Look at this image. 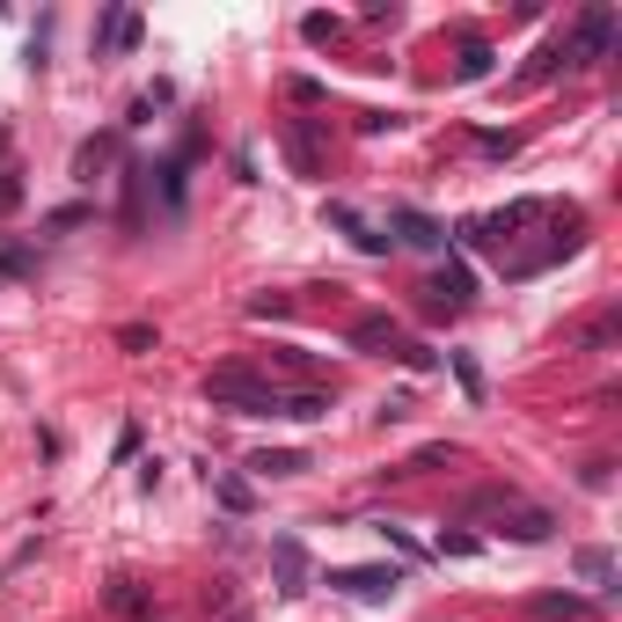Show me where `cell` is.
<instances>
[{
  "label": "cell",
  "mask_w": 622,
  "mask_h": 622,
  "mask_svg": "<svg viewBox=\"0 0 622 622\" xmlns=\"http://www.w3.org/2000/svg\"><path fill=\"white\" fill-rule=\"evenodd\" d=\"M447 366H455V382H461V396L469 403H483V366L469 360V352H447Z\"/></svg>",
  "instance_id": "cell-20"
},
{
  "label": "cell",
  "mask_w": 622,
  "mask_h": 622,
  "mask_svg": "<svg viewBox=\"0 0 622 622\" xmlns=\"http://www.w3.org/2000/svg\"><path fill=\"white\" fill-rule=\"evenodd\" d=\"M213 491H220V505H227V513H249V505H257V491H249L242 477H213Z\"/></svg>",
  "instance_id": "cell-22"
},
{
  "label": "cell",
  "mask_w": 622,
  "mask_h": 622,
  "mask_svg": "<svg viewBox=\"0 0 622 622\" xmlns=\"http://www.w3.org/2000/svg\"><path fill=\"white\" fill-rule=\"evenodd\" d=\"M301 37H308V45H330V37H337V15H308V23H301Z\"/></svg>",
  "instance_id": "cell-27"
},
{
  "label": "cell",
  "mask_w": 622,
  "mask_h": 622,
  "mask_svg": "<svg viewBox=\"0 0 622 622\" xmlns=\"http://www.w3.org/2000/svg\"><path fill=\"white\" fill-rule=\"evenodd\" d=\"M110 608L132 622H146V594H140V578H110Z\"/></svg>",
  "instance_id": "cell-18"
},
{
  "label": "cell",
  "mask_w": 622,
  "mask_h": 622,
  "mask_svg": "<svg viewBox=\"0 0 622 622\" xmlns=\"http://www.w3.org/2000/svg\"><path fill=\"white\" fill-rule=\"evenodd\" d=\"M461 513H469V520H483V513H491V520H498L491 535H505V542H550V535H556V513L527 505L513 483H491V491H477Z\"/></svg>",
  "instance_id": "cell-1"
},
{
  "label": "cell",
  "mask_w": 622,
  "mask_h": 622,
  "mask_svg": "<svg viewBox=\"0 0 622 622\" xmlns=\"http://www.w3.org/2000/svg\"><path fill=\"white\" fill-rule=\"evenodd\" d=\"M410 410H418V403H410V396H388V403H382V425H403Z\"/></svg>",
  "instance_id": "cell-31"
},
{
  "label": "cell",
  "mask_w": 622,
  "mask_h": 622,
  "mask_svg": "<svg viewBox=\"0 0 622 622\" xmlns=\"http://www.w3.org/2000/svg\"><path fill=\"white\" fill-rule=\"evenodd\" d=\"M322 586L344 594V600H366V608H388V600L403 594V572H396V564H330Z\"/></svg>",
  "instance_id": "cell-4"
},
{
  "label": "cell",
  "mask_w": 622,
  "mask_h": 622,
  "mask_svg": "<svg viewBox=\"0 0 622 622\" xmlns=\"http://www.w3.org/2000/svg\"><path fill=\"white\" fill-rule=\"evenodd\" d=\"M615 37H622V15L608 8V0H594V8H586V15L564 30V67H600Z\"/></svg>",
  "instance_id": "cell-3"
},
{
  "label": "cell",
  "mask_w": 622,
  "mask_h": 622,
  "mask_svg": "<svg viewBox=\"0 0 622 622\" xmlns=\"http://www.w3.org/2000/svg\"><path fill=\"white\" fill-rule=\"evenodd\" d=\"M388 227H396V242H410V249H447V227H439L432 213H418V206H396Z\"/></svg>",
  "instance_id": "cell-8"
},
{
  "label": "cell",
  "mask_w": 622,
  "mask_h": 622,
  "mask_svg": "<svg viewBox=\"0 0 622 622\" xmlns=\"http://www.w3.org/2000/svg\"><path fill=\"white\" fill-rule=\"evenodd\" d=\"M81 220H89V206H59V213H51L45 227H51V235H67V227H81Z\"/></svg>",
  "instance_id": "cell-29"
},
{
  "label": "cell",
  "mask_w": 622,
  "mask_h": 622,
  "mask_svg": "<svg viewBox=\"0 0 622 622\" xmlns=\"http://www.w3.org/2000/svg\"><path fill=\"white\" fill-rule=\"evenodd\" d=\"M146 344H154V330H146V322H125V330H118V352H146Z\"/></svg>",
  "instance_id": "cell-28"
},
{
  "label": "cell",
  "mask_w": 622,
  "mask_h": 622,
  "mask_svg": "<svg viewBox=\"0 0 622 622\" xmlns=\"http://www.w3.org/2000/svg\"><path fill=\"white\" fill-rule=\"evenodd\" d=\"M396 360L410 366V374H432V366H439V352H432V344H418V337H410L403 352H396Z\"/></svg>",
  "instance_id": "cell-24"
},
{
  "label": "cell",
  "mask_w": 622,
  "mask_h": 622,
  "mask_svg": "<svg viewBox=\"0 0 622 622\" xmlns=\"http://www.w3.org/2000/svg\"><path fill=\"white\" fill-rule=\"evenodd\" d=\"M432 293H439V308H469V301H477V271L455 257L447 271H439V279H432Z\"/></svg>",
  "instance_id": "cell-9"
},
{
  "label": "cell",
  "mask_w": 622,
  "mask_h": 622,
  "mask_svg": "<svg viewBox=\"0 0 622 622\" xmlns=\"http://www.w3.org/2000/svg\"><path fill=\"white\" fill-rule=\"evenodd\" d=\"M578 578L600 586V594H615V556H608V550H578Z\"/></svg>",
  "instance_id": "cell-15"
},
{
  "label": "cell",
  "mask_w": 622,
  "mask_h": 622,
  "mask_svg": "<svg viewBox=\"0 0 622 622\" xmlns=\"http://www.w3.org/2000/svg\"><path fill=\"white\" fill-rule=\"evenodd\" d=\"M206 403L235 410V418H286V388L263 382L257 366H213L206 374Z\"/></svg>",
  "instance_id": "cell-2"
},
{
  "label": "cell",
  "mask_w": 622,
  "mask_h": 622,
  "mask_svg": "<svg viewBox=\"0 0 622 622\" xmlns=\"http://www.w3.org/2000/svg\"><path fill=\"white\" fill-rule=\"evenodd\" d=\"M293 301L286 293H257V301H249V322H271V315H286Z\"/></svg>",
  "instance_id": "cell-25"
},
{
  "label": "cell",
  "mask_w": 622,
  "mask_h": 622,
  "mask_svg": "<svg viewBox=\"0 0 622 622\" xmlns=\"http://www.w3.org/2000/svg\"><path fill=\"white\" fill-rule=\"evenodd\" d=\"M439 556H483V542L461 535V527H439Z\"/></svg>",
  "instance_id": "cell-23"
},
{
  "label": "cell",
  "mask_w": 622,
  "mask_h": 622,
  "mask_svg": "<svg viewBox=\"0 0 622 622\" xmlns=\"http://www.w3.org/2000/svg\"><path fill=\"white\" fill-rule=\"evenodd\" d=\"M271 564H279V600L308 594V550H301V535H279L271 542Z\"/></svg>",
  "instance_id": "cell-7"
},
{
  "label": "cell",
  "mask_w": 622,
  "mask_h": 622,
  "mask_svg": "<svg viewBox=\"0 0 622 622\" xmlns=\"http://www.w3.org/2000/svg\"><path fill=\"white\" fill-rule=\"evenodd\" d=\"M293 162L315 168V125H293Z\"/></svg>",
  "instance_id": "cell-26"
},
{
  "label": "cell",
  "mask_w": 622,
  "mask_h": 622,
  "mask_svg": "<svg viewBox=\"0 0 622 622\" xmlns=\"http://www.w3.org/2000/svg\"><path fill=\"white\" fill-rule=\"evenodd\" d=\"M23 206V176H0V213H15Z\"/></svg>",
  "instance_id": "cell-30"
},
{
  "label": "cell",
  "mask_w": 622,
  "mask_h": 622,
  "mask_svg": "<svg viewBox=\"0 0 622 622\" xmlns=\"http://www.w3.org/2000/svg\"><path fill=\"white\" fill-rule=\"evenodd\" d=\"M146 220V168L125 162V227H140Z\"/></svg>",
  "instance_id": "cell-16"
},
{
  "label": "cell",
  "mask_w": 622,
  "mask_h": 622,
  "mask_svg": "<svg viewBox=\"0 0 622 622\" xmlns=\"http://www.w3.org/2000/svg\"><path fill=\"white\" fill-rule=\"evenodd\" d=\"M103 162H110V140H81L73 146V184H96Z\"/></svg>",
  "instance_id": "cell-17"
},
{
  "label": "cell",
  "mask_w": 622,
  "mask_h": 622,
  "mask_svg": "<svg viewBox=\"0 0 622 622\" xmlns=\"http://www.w3.org/2000/svg\"><path fill=\"white\" fill-rule=\"evenodd\" d=\"M337 388H293L286 396V418H301V425H315V418H330Z\"/></svg>",
  "instance_id": "cell-13"
},
{
  "label": "cell",
  "mask_w": 622,
  "mask_h": 622,
  "mask_svg": "<svg viewBox=\"0 0 622 622\" xmlns=\"http://www.w3.org/2000/svg\"><path fill=\"white\" fill-rule=\"evenodd\" d=\"M322 220H330V227H337V235H344V242H352L360 257H388V235H382V227H366V220L352 213L344 198H330V206H322Z\"/></svg>",
  "instance_id": "cell-6"
},
{
  "label": "cell",
  "mask_w": 622,
  "mask_h": 622,
  "mask_svg": "<svg viewBox=\"0 0 622 622\" xmlns=\"http://www.w3.org/2000/svg\"><path fill=\"white\" fill-rule=\"evenodd\" d=\"M184 162H191V154H168L162 168H146V184H162V206H168V213H184Z\"/></svg>",
  "instance_id": "cell-11"
},
{
  "label": "cell",
  "mask_w": 622,
  "mask_h": 622,
  "mask_svg": "<svg viewBox=\"0 0 622 622\" xmlns=\"http://www.w3.org/2000/svg\"><path fill=\"white\" fill-rule=\"evenodd\" d=\"M352 344H360V352H382V360H396L410 337H403V322H396L388 308H366L360 322H352Z\"/></svg>",
  "instance_id": "cell-5"
},
{
  "label": "cell",
  "mask_w": 622,
  "mask_h": 622,
  "mask_svg": "<svg viewBox=\"0 0 622 622\" xmlns=\"http://www.w3.org/2000/svg\"><path fill=\"white\" fill-rule=\"evenodd\" d=\"M235 622H249V615H235Z\"/></svg>",
  "instance_id": "cell-32"
},
{
  "label": "cell",
  "mask_w": 622,
  "mask_h": 622,
  "mask_svg": "<svg viewBox=\"0 0 622 622\" xmlns=\"http://www.w3.org/2000/svg\"><path fill=\"white\" fill-rule=\"evenodd\" d=\"M447 461H461V447H455V439H432V447H418L396 477H425V469H447Z\"/></svg>",
  "instance_id": "cell-14"
},
{
  "label": "cell",
  "mask_w": 622,
  "mask_h": 622,
  "mask_svg": "<svg viewBox=\"0 0 622 622\" xmlns=\"http://www.w3.org/2000/svg\"><path fill=\"white\" fill-rule=\"evenodd\" d=\"M491 59H498V51L483 45V37H469V45H461V81H483V73H491Z\"/></svg>",
  "instance_id": "cell-21"
},
{
  "label": "cell",
  "mask_w": 622,
  "mask_h": 622,
  "mask_svg": "<svg viewBox=\"0 0 622 622\" xmlns=\"http://www.w3.org/2000/svg\"><path fill=\"white\" fill-rule=\"evenodd\" d=\"M249 469L257 477H308V455L301 447H263V455H249Z\"/></svg>",
  "instance_id": "cell-10"
},
{
  "label": "cell",
  "mask_w": 622,
  "mask_h": 622,
  "mask_svg": "<svg viewBox=\"0 0 622 622\" xmlns=\"http://www.w3.org/2000/svg\"><path fill=\"white\" fill-rule=\"evenodd\" d=\"M374 535H382L396 556H410V564H425V542H410V527H396V520H374Z\"/></svg>",
  "instance_id": "cell-19"
},
{
  "label": "cell",
  "mask_w": 622,
  "mask_h": 622,
  "mask_svg": "<svg viewBox=\"0 0 622 622\" xmlns=\"http://www.w3.org/2000/svg\"><path fill=\"white\" fill-rule=\"evenodd\" d=\"M535 615H542V622H586V615H594V600H586V594H542V600H535Z\"/></svg>",
  "instance_id": "cell-12"
}]
</instances>
